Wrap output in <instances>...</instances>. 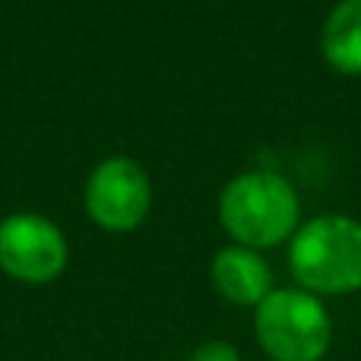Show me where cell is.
Here are the masks:
<instances>
[{"mask_svg":"<svg viewBox=\"0 0 361 361\" xmlns=\"http://www.w3.org/2000/svg\"><path fill=\"white\" fill-rule=\"evenodd\" d=\"M298 216L301 203L295 187L273 171H244L231 178L219 197L222 228L250 250L282 244L298 228Z\"/></svg>","mask_w":361,"mask_h":361,"instance_id":"obj_1","label":"cell"},{"mask_svg":"<svg viewBox=\"0 0 361 361\" xmlns=\"http://www.w3.org/2000/svg\"><path fill=\"white\" fill-rule=\"evenodd\" d=\"M288 267L311 295H349L361 288V222L352 216H317L301 225Z\"/></svg>","mask_w":361,"mask_h":361,"instance_id":"obj_2","label":"cell"},{"mask_svg":"<svg viewBox=\"0 0 361 361\" xmlns=\"http://www.w3.org/2000/svg\"><path fill=\"white\" fill-rule=\"evenodd\" d=\"M254 330L273 361H320L333 343L324 301L305 288H273L257 305Z\"/></svg>","mask_w":361,"mask_h":361,"instance_id":"obj_3","label":"cell"},{"mask_svg":"<svg viewBox=\"0 0 361 361\" xmlns=\"http://www.w3.org/2000/svg\"><path fill=\"white\" fill-rule=\"evenodd\" d=\"M67 267V238L38 212H16L0 222V269L16 282L42 286Z\"/></svg>","mask_w":361,"mask_h":361,"instance_id":"obj_4","label":"cell"},{"mask_svg":"<svg viewBox=\"0 0 361 361\" xmlns=\"http://www.w3.org/2000/svg\"><path fill=\"white\" fill-rule=\"evenodd\" d=\"M152 206V180L127 156L105 159L86 180V209L105 231H133Z\"/></svg>","mask_w":361,"mask_h":361,"instance_id":"obj_5","label":"cell"},{"mask_svg":"<svg viewBox=\"0 0 361 361\" xmlns=\"http://www.w3.org/2000/svg\"><path fill=\"white\" fill-rule=\"evenodd\" d=\"M212 282L222 292V298L244 307H257L273 292V273L267 260L250 247H225L212 260Z\"/></svg>","mask_w":361,"mask_h":361,"instance_id":"obj_6","label":"cell"},{"mask_svg":"<svg viewBox=\"0 0 361 361\" xmlns=\"http://www.w3.org/2000/svg\"><path fill=\"white\" fill-rule=\"evenodd\" d=\"M324 57L339 73H361V0H339L324 23Z\"/></svg>","mask_w":361,"mask_h":361,"instance_id":"obj_7","label":"cell"},{"mask_svg":"<svg viewBox=\"0 0 361 361\" xmlns=\"http://www.w3.org/2000/svg\"><path fill=\"white\" fill-rule=\"evenodd\" d=\"M190 361H241L238 349L231 343H222V339H209V343L197 345L193 349Z\"/></svg>","mask_w":361,"mask_h":361,"instance_id":"obj_8","label":"cell"}]
</instances>
